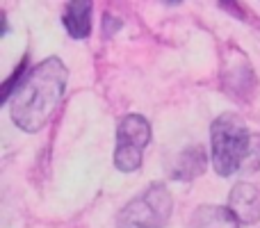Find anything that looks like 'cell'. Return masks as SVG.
Instances as JSON below:
<instances>
[{
    "label": "cell",
    "instance_id": "obj_1",
    "mask_svg": "<svg viewBox=\"0 0 260 228\" xmlns=\"http://www.w3.org/2000/svg\"><path fill=\"white\" fill-rule=\"evenodd\" d=\"M67 76V67L57 57H48L37 64L9 99L14 123L25 133H37L44 128L64 96Z\"/></svg>",
    "mask_w": 260,
    "mask_h": 228
},
{
    "label": "cell",
    "instance_id": "obj_6",
    "mask_svg": "<svg viewBox=\"0 0 260 228\" xmlns=\"http://www.w3.org/2000/svg\"><path fill=\"white\" fill-rule=\"evenodd\" d=\"M206 171V151H203L201 146H187L185 151H180L178 155H176V160L171 162V178L174 180H183V183H187V180H194L199 178V176Z\"/></svg>",
    "mask_w": 260,
    "mask_h": 228
},
{
    "label": "cell",
    "instance_id": "obj_3",
    "mask_svg": "<svg viewBox=\"0 0 260 228\" xmlns=\"http://www.w3.org/2000/svg\"><path fill=\"white\" fill-rule=\"evenodd\" d=\"M174 210L169 189L153 183L146 192L128 203L119 215V228H165Z\"/></svg>",
    "mask_w": 260,
    "mask_h": 228
},
{
    "label": "cell",
    "instance_id": "obj_7",
    "mask_svg": "<svg viewBox=\"0 0 260 228\" xmlns=\"http://www.w3.org/2000/svg\"><path fill=\"white\" fill-rule=\"evenodd\" d=\"M64 27L73 39H85L91 32V3L87 0H76L67 5L64 12Z\"/></svg>",
    "mask_w": 260,
    "mask_h": 228
},
{
    "label": "cell",
    "instance_id": "obj_9",
    "mask_svg": "<svg viewBox=\"0 0 260 228\" xmlns=\"http://www.w3.org/2000/svg\"><path fill=\"white\" fill-rule=\"evenodd\" d=\"M121 27V23L119 21H114V16H110V14H105V21H103V32H105V37H112L114 32Z\"/></svg>",
    "mask_w": 260,
    "mask_h": 228
},
{
    "label": "cell",
    "instance_id": "obj_5",
    "mask_svg": "<svg viewBox=\"0 0 260 228\" xmlns=\"http://www.w3.org/2000/svg\"><path fill=\"white\" fill-rule=\"evenodd\" d=\"M229 210L242 224H253L260 219V189L251 183H238L231 189Z\"/></svg>",
    "mask_w": 260,
    "mask_h": 228
},
{
    "label": "cell",
    "instance_id": "obj_4",
    "mask_svg": "<svg viewBox=\"0 0 260 228\" xmlns=\"http://www.w3.org/2000/svg\"><path fill=\"white\" fill-rule=\"evenodd\" d=\"M151 142V123L139 114H128L119 121L114 165L121 171H137L144 151Z\"/></svg>",
    "mask_w": 260,
    "mask_h": 228
},
{
    "label": "cell",
    "instance_id": "obj_2",
    "mask_svg": "<svg viewBox=\"0 0 260 228\" xmlns=\"http://www.w3.org/2000/svg\"><path fill=\"white\" fill-rule=\"evenodd\" d=\"M251 151V137L242 116L226 112L212 123V165L219 176H233L242 169Z\"/></svg>",
    "mask_w": 260,
    "mask_h": 228
},
{
    "label": "cell",
    "instance_id": "obj_8",
    "mask_svg": "<svg viewBox=\"0 0 260 228\" xmlns=\"http://www.w3.org/2000/svg\"><path fill=\"white\" fill-rule=\"evenodd\" d=\"M192 228H240V221L229 208L201 206L192 215Z\"/></svg>",
    "mask_w": 260,
    "mask_h": 228
}]
</instances>
